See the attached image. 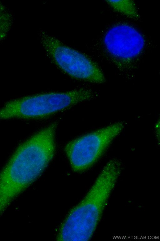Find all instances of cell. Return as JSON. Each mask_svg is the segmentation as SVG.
Wrapping results in <instances>:
<instances>
[{"instance_id":"1","label":"cell","mask_w":160,"mask_h":241,"mask_svg":"<svg viewBox=\"0 0 160 241\" xmlns=\"http://www.w3.org/2000/svg\"><path fill=\"white\" fill-rule=\"evenodd\" d=\"M56 127V123H52L20 145L0 173V178L22 190L32 184L54 156Z\"/></svg>"},{"instance_id":"2","label":"cell","mask_w":160,"mask_h":241,"mask_svg":"<svg viewBox=\"0 0 160 241\" xmlns=\"http://www.w3.org/2000/svg\"><path fill=\"white\" fill-rule=\"evenodd\" d=\"M114 187L108 178L98 177L83 198L71 210L62 223L58 240H89L97 227Z\"/></svg>"},{"instance_id":"3","label":"cell","mask_w":160,"mask_h":241,"mask_svg":"<svg viewBox=\"0 0 160 241\" xmlns=\"http://www.w3.org/2000/svg\"><path fill=\"white\" fill-rule=\"evenodd\" d=\"M83 89L24 97L8 102L0 109V120L46 117L92 97Z\"/></svg>"},{"instance_id":"4","label":"cell","mask_w":160,"mask_h":241,"mask_svg":"<svg viewBox=\"0 0 160 241\" xmlns=\"http://www.w3.org/2000/svg\"><path fill=\"white\" fill-rule=\"evenodd\" d=\"M42 44L54 62L64 72L79 80L101 83L103 75L96 64L82 53L45 33L41 35Z\"/></svg>"},{"instance_id":"5","label":"cell","mask_w":160,"mask_h":241,"mask_svg":"<svg viewBox=\"0 0 160 241\" xmlns=\"http://www.w3.org/2000/svg\"><path fill=\"white\" fill-rule=\"evenodd\" d=\"M123 127L122 123H114L69 142L65 150L73 170L81 172L91 167Z\"/></svg>"},{"instance_id":"6","label":"cell","mask_w":160,"mask_h":241,"mask_svg":"<svg viewBox=\"0 0 160 241\" xmlns=\"http://www.w3.org/2000/svg\"><path fill=\"white\" fill-rule=\"evenodd\" d=\"M103 40L108 53L120 66L134 60L142 52L145 45L144 38L140 31L125 23L111 27Z\"/></svg>"},{"instance_id":"7","label":"cell","mask_w":160,"mask_h":241,"mask_svg":"<svg viewBox=\"0 0 160 241\" xmlns=\"http://www.w3.org/2000/svg\"><path fill=\"white\" fill-rule=\"evenodd\" d=\"M106 1L115 10L128 17L133 18L139 17L135 3L132 0H106Z\"/></svg>"},{"instance_id":"8","label":"cell","mask_w":160,"mask_h":241,"mask_svg":"<svg viewBox=\"0 0 160 241\" xmlns=\"http://www.w3.org/2000/svg\"><path fill=\"white\" fill-rule=\"evenodd\" d=\"M11 24V15L5 7L0 3V41L6 37Z\"/></svg>"}]
</instances>
